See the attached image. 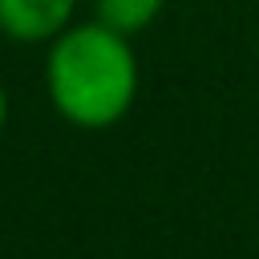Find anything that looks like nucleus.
I'll return each mask as SVG.
<instances>
[{"label":"nucleus","instance_id":"obj_1","mask_svg":"<svg viewBox=\"0 0 259 259\" xmlns=\"http://www.w3.org/2000/svg\"><path fill=\"white\" fill-rule=\"evenodd\" d=\"M142 85L138 53L125 32L93 20H73L61 36L49 40L45 89L53 109L77 130L117 125Z\"/></svg>","mask_w":259,"mask_h":259},{"label":"nucleus","instance_id":"obj_2","mask_svg":"<svg viewBox=\"0 0 259 259\" xmlns=\"http://www.w3.org/2000/svg\"><path fill=\"white\" fill-rule=\"evenodd\" d=\"M77 16V0H0V32L20 45H49Z\"/></svg>","mask_w":259,"mask_h":259},{"label":"nucleus","instance_id":"obj_3","mask_svg":"<svg viewBox=\"0 0 259 259\" xmlns=\"http://www.w3.org/2000/svg\"><path fill=\"white\" fill-rule=\"evenodd\" d=\"M166 4L170 0H93V16L125 36H134V32H146L162 16Z\"/></svg>","mask_w":259,"mask_h":259},{"label":"nucleus","instance_id":"obj_4","mask_svg":"<svg viewBox=\"0 0 259 259\" xmlns=\"http://www.w3.org/2000/svg\"><path fill=\"white\" fill-rule=\"evenodd\" d=\"M4 125H8V93L0 85V134H4Z\"/></svg>","mask_w":259,"mask_h":259}]
</instances>
